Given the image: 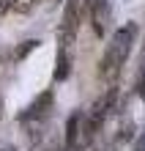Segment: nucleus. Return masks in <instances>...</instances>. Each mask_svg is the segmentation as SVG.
I'll list each match as a JSON object with an SVG mask.
<instances>
[{
  "label": "nucleus",
  "instance_id": "nucleus-8",
  "mask_svg": "<svg viewBox=\"0 0 145 151\" xmlns=\"http://www.w3.org/2000/svg\"><path fill=\"white\" fill-rule=\"evenodd\" d=\"M8 8H11V0H0V14L8 11Z\"/></svg>",
  "mask_w": 145,
  "mask_h": 151
},
{
  "label": "nucleus",
  "instance_id": "nucleus-5",
  "mask_svg": "<svg viewBox=\"0 0 145 151\" xmlns=\"http://www.w3.org/2000/svg\"><path fill=\"white\" fill-rule=\"evenodd\" d=\"M71 72V50L66 47H58V60H55V80H66Z\"/></svg>",
  "mask_w": 145,
  "mask_h": 151
},
{
  "label": "nucleus",
  "instance_id": "nucleus-7",
  "mask_svg": "<svg viewBox=\"0 0 145 151\" xmlns=\"http://www.w3.org/2000/svg\"><path fill=\"white\" fill-rule=\"evenodd\" d=\"M33 47H39V41H33V39H30V41H25L22 47H19V52H16L14 58H25V55H28V52H30Z\"/></svg>",
  "mask_w": 145,
  "mask_h": 151
},
{
  "label": "nucleus",
  "instance_id": "nucleus-1",
  "mask_svg": "<svg viewBox=\"0 0 145 151\" xmlns=\"http://www.w3.org/2000/svg\"><path fill=\"white\" fill-rule=\"evenodd\" d=\"M134 39H137V25H134V22L123 25V28H118L112 33V39H110V44H107V50L101 55V63H99V72H101L104 80H110V83L118 80V74H121V69L126 63V58H129V52H131Z\"/></svg>",
  "mask_w": 145,
  "mask_h": 151
},
{
  "label": "nucleus",
  "instance_id": "nucleus-11",
  "mask_svg": "<svg viewBox=\"0 0 145 151\" xmlns=\"http://www.w3.org/2000/svg\"><path fill=\"white\" fill-rule=\"evenodd\" d=\"M0 118H3V96H0Z\"/></svg>",
  "mask_w": 145,
  "mask_h": 151
},
{
  "label": "nucleus",
  "instance_id": "nucleus-6",
  "mask_svg": "<svg viewBox=\"0 0 145 151\" xmlns=\"http://www.w3.org/2000/svg\"><path fill=\"white\" fill-rule=\"evenodd\" d=\"M39 0H11V11L14 14H30Z\"/></svg>",
  "mask_w": 145,
  "mask_h": 151
},
{
  "label": "nucleus",
  "instance_id": "nucleus-3",
  "mask_svg": "<svg viewBox=\"0 0 145 151\" xmlns=\"http://www.w3.org/2000/svg\"><path fill=\"white\" fill-rule=\"evenodd\" d=\"M49 110H52V91H44L39 99L28 107V113H25L22 118H25V121H30V118H47Z\"/></svg>",
  "mask_w": 145,
  "mask_h": 151
},
{
  "label": "nucleus",
  "instance_id": "nucleus-4",
  "mask_svg": "<svg viewBox=\"0 0 145 151\" xmlns=\"http://www.w3.org/2000/svg\"><path fill=\"white\" fill-rule=\"evenodd\" d=\"M79 132H82V115L74 113L69 118V124H66V148L69 151L79 148Z\"/></svg>",
  "mask_w": 145,
  "mask_h": 151
},
{
  "label": "nucleus",
  "instance_id": "nucleus-10",
  "mask_svg": "<svg viewBox=\"0 0 145 151\" xmlns=\"http://www.w3.org/2000/svg\"><path fill=\"white\" fill-rule=\"evenodd\" d=\"M0 151H14V146H0Z\"/></svg>",
  "mask_w": 145,
  "mask_h": 151
},
{
  "label": "nucleus",
  "instance_id": "nucleus-9",
  "mask_svg": "<svg viewBox=\"0 0 145 151\" xmlns=\"http://www.w3.org/2000/svg\"><path fill=\"white\" fill-rule=\"evenodd\" d=\"M140 96L145 99V72H142V80H140Z\"/></svg>",
  "mask_w": 145,
  "mask_h": 151
},
{
  "label": "nucleus",
  "instance_id": "nucleus-2",
  "mask_svg": "<svg viewBox=\"0 0 145 151\" xmlns=\"http://www.w3.org/2000/svg\"><path fill=\"white\" fill-rule=\"evenodd\" d=\"M77 8H79V0H69L66 3V11H63V22H60V47L71 50V44L77 39Z\"/></svg>",
  "mask_w": 145,
  "mask_h": 151
}]
</instances>
